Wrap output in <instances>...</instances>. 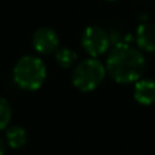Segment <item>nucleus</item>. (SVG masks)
<instances>
[{
	"label": "nucleus",
	"mask_w": 155,
	"mask_h": 155,
	"mask_svg": "<svg viewBox=\"0 0 155 155\" xmlns=\"http://www.w3.org/2000/svg\"><path fill=\"white\" fill-rule=\"evenodd\" d=\"M106 72L120 84H129L142 79L146 71V59L142 51L128 42L114 44L106 59Z\"/></svg>",
	"instance_id": "f257e3e1"
},
{
	"label": "nucleus",
	"mask_w": 155,
	"mask_h": 155,
	"mask_svg": "<svg viewBox=\"0 0 155 155\" xmlns=\"http://www.w3.org/2000/svg\"><path fill=\"white\" fill-rule=\"evenodd\" d=\"M12 78L14 82L23 90H38L46 79L45 63L33 54L21 57L12 70Z\"/></svg>",
	"instance_id": "f03ea898"
},
{
	"label": "nucleus",
	"mask_w": 155,
	"mask_h": 155,
	"mask_svg": "<svg viewBox=\"0 0 155 155\" xmlns=\"http://www.w3.org/2000/svg\"><path fill=\"white\" fill-rule=\"evenodd\" d=\"M106 68L102 61H99L97 57H88L76 64L71 75V80L79 91L90 93L104 82Z\"/></svg>",
	"instance_id": "7ed1b4c3"
},
{
	"label": "nucleus",
	"mask_w": 155,
	"mask_h": 155,
	"mask_svg": "<svg viewBox=\"0 0 155 155\" xmlns=\"http://www.w3.org/2000/svg\"><path fill=\"white\" fill-rule=\"evenodd\" d=\"M80 44L82 48L90 57L102 56L106 53L110 46V38L109 34L105 31L102 27L98 26H88L84 29L80 37Z\"/></svg>",
	"instance_id": "20e7f679"
},
{
	"label": "nucleus",
	"mask_w": 155,
	"mask_h": 155,
	"mask_svg": "<svg viewBox=\"0 0 155 155\" xmlns=\"http://www.w3.org/2000/svg\"><path fill=\"white\" fill-rule=\"evenodd\" d=\"M34 49L41 54H51L59 49L60 38L59 34L52 27L44 26L34 31L31 38Z\"/></svg>",
	"instance_id": "39448f33"
},
{
	"label": "nucleus",
	"mask_w": 155,
	"mask_h": 155,
	"mask_svg": "<svg viewBox=\"0 0 155 155\" xmlns=\"http://www.w3.org/2000/svg\"><path fill=\"white\" fill-rule=\"evenodd\" d=\"M135 41L139 51L146 53H155V25L143 22L137 26Z\"/></svg>",
	"instance_id": "423d86ee"
},
{
	"label": "nucleus",
	"mask_w": 155,
	"mask_h": 155,
	"mask_svg": "<svg viewBox=\"0 0 155 155\" xmlns=\"http://www.w3.org/2000/svg\"><path fill=\"white\" fill-rule=\"evenodd\" d=\"M134 98L137 104L143 106H150L155 104V80L142 78L137 82H135Z\"/></svg>",
	"instance_id": "0eeeda50"
},
{
	"label": "nucleus",
	"mask_w": 155,
	"mask_h": 155,
	"mask_svg": "<svg viewBox=\"0 0 155 155\" xmlns=\"http://www.w3.org/2000/svg\"><path fill=\"white\" fill-rule=\"evenodd\" d=\"M5 140H7V144L11 148L18 150V148H22L27 143V134L22 127H11L5 134Z\"/></svg>",
	"instance_id": "6e6552de"
},
{
	"label": "nucleus",
	"mask_w": 155,
	"mask_h": 155,
	"mask_svg": "<svg viewBox=\"0 0 155 155\" xmlns=\"http://www.w3.org/2000/svg\"><path fill=\"white\" fill-rule=\"evenodd\" d=\"M54 56L57 64L61 68H71L78 61V53L71 48H59L54 52Z\"/></svg>",
	"instance_id": "1a4fd4ad"
},
{
	"label": "nucleus",
	"mask_w": 155,
	"mask_h": 155,
	"mask_svg": "<svg viewBox=\"0 0 155 155\" xmlns=\"http://www.w3.org/2000/svg\"><path fill=\"white\" fill-rule=\"evenodd\" d=\"M11 114H12V110H11L8 101L3 97H0V131L8 127L11 121Z\"/></svg>",
	"instance_id": "9d476101"
},
{
	"label": "nucleus",
	"mask_w": 155,
	"mask_h": 155,
	"mask_svg": "<svg viewBox=\"0 0 155 155\" xmlns=\"http://www.w3.org/2000/svg\"><path fill=\"white\" fill-rule=\"evenodd\" d=\"M5 154V143L4 140L0 137V155H4Z\"/></svg>",
	"instance_id": "9b49d317"
},
{
	"label": "nucleus",
	"mask_w": 155,
	"mask_h": 155,
	"mask_svg": "<svg viewBox=\"0 0 155 155\" xmlns=\"http://www.w3.org/2000/svg\"><path fill=\"white\" fill-rule=\"evenodd\" d=\"M106 2H114V0H106Z\"/></svg>",
	"instance_id": "f8f14e48"
}]
</instances>
